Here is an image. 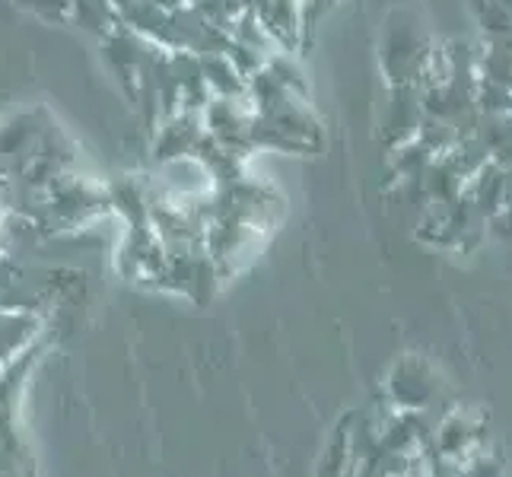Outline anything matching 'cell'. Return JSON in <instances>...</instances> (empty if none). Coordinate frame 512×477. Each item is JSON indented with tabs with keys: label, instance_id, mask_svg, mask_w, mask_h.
<instances>
[{
	"label": "cell",
	"instance_id": "1",
	"mask_svg": "<svg viewBox=\"0 0 512 477\" xmlns=\"http://www.w3.org/2000/svg\"><path fill=\"white\" fill-rule=\"evenodd\" d=\"M436 388H439L436 369L420 357L401 360L392 373H388V395H392L395 404L404 411H423L436 398Z\"/></svg>",
	"mask_w": 512,
	"mask_h": 477
},
{
	"label": "cell",
	"instance_id": "6",
	"mask_svg": "<svg viewBox=\"0 0 512 477\" xmlns=\"http://www.w3.org/2000/svg\"><path fill=\"white\" fill-rule=\"evenodd\" d=\"M500 4H503V7H506L509 13H512V0H500Z\"/></svg>",
	"mask_w": 512,
	"mask_h": 477
},
{
	"label": "cell",
	"instance_id": "2",
	"mask_svg": "<svg viewBox=\"0 0 512 477\" xmlns=\"http://www.w3.org/2000/svg\"><path fill=\"white\" fill-rule=\"evenodd\" d=\"M252 13L280 51H299L306 42L303 7L296 0H252Z\"/></svg>",
	"mask_w": 512,
	"mask_h": 477
},
{
	"label": "cell",
	"instance_id": "5",
	"mask_svg": "<svg viewBox=\"0 0 512 477\" xmlns=\"http://www.w3.org/2000/svg\"><path fill=\"white\" fill-rule=\"evenodd\" d=\"M296 4L303 7V23H306V35H309V29H315V23L334 7V0H296Z\"/></svg>",
	"mask_w": 512,
	"mask_h": 477
},
{
	"label": "cell",
	"instance_id": "3",
	"mask_svg": "<svg viewBox=\"0 0 512 477\" xmlns=\"http://www.w3.org/2000/svg\"><path fill=\"white\" fill-rule=\"evenodd\" d=\"M481 439H484L481 417H474L468 411L449 414L436 430V446H439V455H443L446 465H458V462H465V458L484 452Z\"/></svg>",
	"mask_w": 512,
	"mask_h": 477
},
{
	"label": "cell",
	"instance_id": "4",
	"mask_svg": "<svg viewBox=\"0 0 512 477\" xmlns=\"http://www.w3.org/2000/svg\"><path fill=\"white\" fill-rule=\"evenodd\" d=\"M474 16H478V26L484 29L487 42L509 39L512 35V13L500 4V0H471Z\"/></svg>",
	"mask_w": 512,
	"mask_h": 477
}]
</instances>
